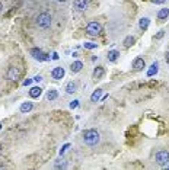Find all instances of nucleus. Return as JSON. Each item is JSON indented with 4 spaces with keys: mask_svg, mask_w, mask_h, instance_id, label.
Instances as JSON below:
<instances>
[{
    "mask_svg": "<svg viewBox=\"0 0 169 170\" xmlns=\"http://www.w3.org/2000/svg\"><path fill=\"white\" fill-rule=\"evenodd\" d=\"M83 141L88 146H96L99 143V132L96 130H86L83 132Z\"/></svg>",
    "mask_w": 169,
    "mask_h": 170,
    "instance_id": "obj_1",
    "label": "nucleus"
},
{
    "mask_svg": "<svg viewBox=\"0 0 169 170\" xmlns=\"http://www.w3.org/2000/svg\"><path fill=\"white\" fill-rule=\"evenodd\" d=\"M101 32H102V25L99 22H96V20L89 22L88 26H86V33L89 36H96V35H99Z\"/></svg>",
    "mask_w": 169,
    "mask_h": 170,
    "instance_id": "obj_2",
    "label": "nucleus"
},
{
    "mask_svg": "<svg viewBox=\"0 0 169 170\" xmlns=\"http://www.w3.org/2000/svg\"><path fill=\"white\" fill-rule=\"evenodd\" d=\"M51 20H53V19H51V15L42 12V13H40L38 17H37V25H38L40 28H42V29H47V28L51 26Z\"/></svg>",
    "mask_w": 169,
    "mask_h": 170,
    "instance_id": "obj_3",
    "label": "nucleus"
},
{
    "mask_svg": "<svg viewBox=\"0 0 169 170\" xmlns=\"http://www.w3.org/2000/svg\"><path fill=\"white\" fill-rule=\"evenodd\" d=\"M155 160H156V163H158L159 166H168L169 164V151H166V150L158 151L156 156H155Z\"/></svg>",
    "mask_w": 169,
    "mask_h": 170,
    "instance_id": "obj_4",
    "label": "nucleus"
},
{
    "mask_svg": "<svg viewBox=\"0 0 169 170\" xmlns=\"http://www.w3.org/2000/svg\"><path fill=\"white\" fill-rule=\"evenodd\" d=\"M29 54H31L32 58L37 60V61H48V60H50V55H48V54H45L41 48H31Z\"/></svg>",
    "mask_w": 169,
    "mask_h": 170,
    "instance_id": "obj_5",
    "label": "nucleus"
},
{
    "mask_svg": "<svg viewBox=\"0 0 169 170\" xmlns=\"http://www.w3.org/2000/svg\"><path fill=\"white\" fill-rule=\"evenodd\" d=\"M89 2L88 0H73V8L76 9L77 12H84L88 9Z\"/></svg>",
    "mask_w": 169,
    "mask_h": 170,
    "instance_id": "obj_6",
    "label": "nucleus"
},
{
    "mask_svg": "<svg viewBox=\"0 0 169 170\" xmlns=\"http://www.w3.org/2000/svg\"><path fill=\"white\" fill-rule=\"evenodd\" d=\"M64 68L63 67H56V68H53V71H51V77L54 79V80H61L63 77H64Z\"/></svg>",
    "mask_w": 169,
    "mask_h": 170,
    "instance_id": "obj_7",
    "label": "nucleus"
},
{
    "mask_svg": "<svg viewBox=\"0 0 169 170\" xmlns=\"http://www.w3.org/2000/svg\"><path fill=\"white\" fill-rule=\"evenodd\" d=\"M8 79L9 80H15V81L19 79V70H18V67H9Z\"/></svg>",
    "mask_w": 169,
    "mask_h": 170,
    "instance_id": "obj_8",
    "label": "nucleus"
},
{
    "mask_svg": "<svg viewBox=\"0 0 169 170\" xmlns=\"http://www.w3.org/2000/svg\"><path fill=\"white\" fill-rule=\"evenodd\" d=\"M144 67H146V63H144L143 58H140V57L134 58V61H133V68L134 70H143Z\"/></svg>",
    "mask_w": 169,
    "mask_h": 170,
    "instance_id": "obj_9",
    "label": "nucleus"
},
{
    "mask_svg": "<svg viewBox=\"0 0 169 170\" xmlns=\"http://www.w3.org/2000/svg\"><path fill=\"white\" fill-rule=\"evenodd\" d=\"M41 93H42V89L40 86H34V87L29 89V96L32 97V99H38V97L41 96Z\"/></svg>",
    "mask_w": 169,
    "mask_h": 170,
    "instance_id": "obj_10",
    "label": "nucleus"
},
{
    "mask_svg": "<svg viewBox=\"0 0 169 170\" xmlns=\"http://www.w3.org/2000/svg\"><path fill=\"white\" fill-rule=\"evenodd\" d=\"M104 67H95V70H93V74H92V77H93V80L96 81V80H101L102 79V76H104Z\"/></svg>",
    "mask_w": 169,
    "mask_h": 170,
    "instance_id": "obj_11",
    "label": "nucleus"
},
{
    "mask_svg": "<svg viewBox=\"0 0 169 170\" xmlns=\"http://www.w3.org/2000/svg\"><path fill=\"white\" fill-rule=\"evenodd\" d=\"M32 108H34V103H32V102H24V103L21 105V108H19V111L22 113H28L32 111Z\"/></svg>",
    "mask_w": 169,
    "mask_h": 170,
    "instance_id": "obj_12",
    "label": "nucleus"
},
{
    "mask_svg": "<svg viewBox=\"0 0 169 170\" xmlns=\"http://www.w3.org/2000/svg\"><path fill=\"white\" fill-rule=\"evenodd\" d=\"M82 68H83V63H82V61H73V63H72V65H70V70H72V73H79Z\"/></svg>",
    "mask_w": 169,
    "mask_h": 170,
    "instance_id": "obj_13",
    "label": "nucleus"
},
{
    "mask_svg": "<svg viewBox=\"0 0 169 170\" xmlns=\"http://www.w3.org/2000/svg\"><path fill=\"white\" fill-rule=\"evenodd\" d=\"M102 92H104L102 89H96V90H95L92 95H91V102H93V103L99 102V100H101V96H102Z\"/></svg>",
    "mask_w": 169,
    "mask_h": 170,
    "instance_id": "obj_14",
    "label": "nucleus"
},
{
    "mask_svg": "<svg viewBox=\"0 0 169 170\" xmlns=\"http://www.w3.org/2000/svg\"><path fill=\"white\" fill-rule=\"evenodd\" d=\"M169 17V9L168 8H163L158 12V19L159 20H166Z\"/></svg>",
    "mask_w": 169,
    "mask_h": 170,
    "instance_id": "obj_15",
    "label": "nucleus"
},
{
    "mask_svg": "<svg viewBox=\"0 0 169 170\" xmlns=\"http://www.w3.org/2000/svg\"><path fill=\"white\" fill-rule=\"evenodd\" d=\"M158 70H159V63L158 61H155L152 65H150V68L147 70V77H152L155 74L158 73Z\"/></svg>",
    "mask_w": 169,
    "mask_h": 170,
    "instance_id": "obj_16",
    "label": "nucleus"
},
{
    "mask_svg": "<svg viewBox=\"0 0 169 170\" xmlns=\"http://www.w3.org/2000/svg\"><path fill=\"white\" fill-rule=\"evenodd\" d=\"M120 57V51H115V49H111V51H108V61H111V63H114V61H117Z\"/></svg>",
    "mask_w": 169,
    "mask_h": 170,
    "instance_id": "obj_17",
    "label": "nucleus"
},
{
    "mask_svg": "<svg viewBox=\"0 0 169 170\" xmlns=\"http://www.w3.org/2000/svg\"><path fill=\"white\" fill-rule=\"evenodd\" d=\"M149 25H150V19H149V17H142V19L139 20V26H140V29H143V31H146V29L149 28Z\"/></svg>",
    "mask_w": 169,
    "mask_h": 170,
    "instance_id": "obj_18",
    "label": "nucleus"
},
{
    "mask_svg": "<svg viewBox=\"0 0 169 170\" xmlns=\"http://www.w3.org/2000/svg\"><path fill=\"white\" fill-rule=\"evenodd\" d=\"M57 96H59V92L56 89H50L48 92H47V100H56L57 99Z\"/></svg>",
    "mask_w": 169,
    "mask_h": 170,
    "instance_id": "obj_19",
    "label": "nucleus"
},
{
    "mask_svg": "<svg viewBox=\"0 0 169 170\" xmlns=\"http://www.w3.org/2000/svg\"><path fill=\"white\" fill-rule=\"evenodd\" d=\"M134 42H136V38H134V36L128 35L126 39H124V42H123V44H124V47H126V48H130V47H133V45H134Z\"/></svg>",
    "mask_w": 169,
    "mask_h": 170,
    "instance_id": "obj_20",
    "label": "nucleus"
},
{
    "mask_svg": "<svg viewBox=\"0 0 169 170\" xmlns=\"http://www.w3.org/2000/svg\"><path fill=\"white\" fill-rule=\"evenodd\" d=\"M66 92H67L69 95L75 93V92H76V83H75V81H69L67 84H66Z\"/></svg>",
    "mask_w": 169,
    "mask_h": 170,
    "instance_id": "obj_21",
    "label": "nucleus"
},
{
    "mask_svg": "<svg viewBox=\"0 0 169 170\" xmlns=\"http://www.w3.org/2000/svg\"><path fill=\"white\" fill-rule=\"evenodd\" d=\"M83 45H84V48H88V49H95L98 47V44H93V42H84Z\"/></svg>",
    "mask_w": 169,
    "mask_h": 170,
    "instance_id": "obj_22",
    "label": "nucleus"
},
{
    "mask_svg": "<svg viewBox=\"0 0 169 170\" xmlns=\"http://www.w3.org/2000/svg\"><path fill=\"white\" fill-rule=\"evenodd\" d=\"M60 167H61V169H66V167H67V164L63 162V160H59V162L56 163V169H60Z\"/></svg>",
    "mask_w": 169,
    "mask_h": 170,
    "instance_id": "obj_23",
    "label": "nucleus"
},
{
    "mask_svg": "<svg viewBox=\"0 0 169 170\" xmlns=\"http://www.w3.org/2000/svg\"><path fill=\"white\" fill-rule=\"evenodd\" d=\"M163 35H165V31H159V32L155 35V39L158 41V39H162L163 38Z\"/></svg>",
    "mask_w": 169,
    "mask_h": 170,
    "instance_id": "obj_24",
    "label": "nucleus"
},
{
    "mask_svg": "<svg viewBox=\"0 0 169 170\" xmlns=\"http://www.w3.org/2000/svg\"><path fill=\"white\" fill-rule=\"evenodd\" d=\"M69 147H70V144H69V143H67V144H64V146L61 147V150H60V156H63V154L66 153V150H67Z\"/></svg>",
    "mask_w": 169,
    "mask_h": 170,
    "instance_id": "obj_25",
    "label": "nucleus"
},
{
    "mask_svg": "<svg viewBox=\"0 0 169 170\" xmlns=\"http://www.w3.org/2000/svg\"><path fill=\"white\" fill-rule=\"evenodd\" d=\"M77 106H79V100H73V102L70 103V109H76Z\"/></svg>",
    "mask_w": 169,
    "mask_h": 170,
    "instance_id": "obj_26",
    "label": "nucleus"
},
{
    "mask_svg": "<svg viewBox=\"0 0 169 170\" xmlns=\"http://www.w3.org/2000/svg\"><path fill=\"white\" fill-rule=\"evenodd\" d=\"M32 80H34V79H26V80L24 81V86H29V84L32 83Z\"/></svg>",
    "mask_w": 169,
    "mask_h": 170,
    "instance_id": "obj_27",
    "label": "nucleus"
},
{
    "mask_svg": "<svg viewBox=\"0 0 169 170\" xmlns=\"http://www.w3.org/2000/svg\"><path fill=\"white\" fill-rule=\"evenodd\" d=\"M152 3H155V5H162V3H165V0H150Z\"/></svg>",
    "mask_w": 169,
    "mask_h": 170,
    "instance_id": "obj_28",
    "label": "nucleus"
},
{
    "mask_svg": "<svg viewBox=\"0 0 169 170\" xmlns=\"http://www.w3.org/2000/svg\"><path fill=\"white\" fill-rule=\"evenodd\" d=\"M41 80H42V77L40 76V74H38V76H35V77H34V81H41Z\"/></svg>",
    "mask_w": 169,
    "mask_h": 170,
    "instance_id": "obj_29",
    "label": "nucleus"
},
{
    "mask_svg": "<svg viewBox=\"0 0 169 170\" xmlns=\"http://www.w3.org/2000/svg\"><path fill=\"white\" fill-rule=\"evenodd\" d=\"M53 60H59V54L57 52H53Z\"/></svg>",
    "mask_w": 169,
    "mask_h": 170,
    "instance_id": "obj_30",
    "label": "nucleus"
},
{
    "mask_svg": "<svg viewBox=\"0 0 169 170\" xmlns=\"http://www.w3.org/2000/svg\"><path fill=\"white\" fill-rule=\"evenodd\" d=\"M165 60H166V63H169V51L165 54Z\"/></svg>",
    "mask_w": 169,
    "mask_h": 170,
    "instance_id": "obj_31",
    "label": "nucleus"
},
{
    "mask_svg": "<svg viewBox=\"0 0 169 170\" xmlns=\"http://www.w3.org/2000/svg\"><path fill=\"white\" fill-rule=\"evenodd\" d=\"M2 10H3V5L0 3V13H2Z\"/></svg>",
    "mask_w": 169,
    "mask_h": 170,
    "instance_id": "obj_32",
    "label": "nucleus"
},
{
    "mask_svg": "<svg viewBox=\"0 0 169 170\" xmlns=\"http://www.w3.org/2000/svg\"><path fill=\"white\" fill-rule=\"evenodd\" d=\"M57 2H66V0H57Z\"/></svg>",
    "mask_w": 169,
    "mask_h": 170,
    "instance_id": "obj_33",
    "label": "nucleus"
},
{
    "mask_svg": "<svg viewBox=\"0 0 169 170\" xmlns=\"http://www.w3.org/2000/svg\"><path fill=\"white\" fill-rule=\"evenodd\" d=\"M0 130H2V124H0Z\"/></svg>",
    "mask_w": 169,
    "mask_h": 170,
    "instance_id": "obj_34",
    "label": "nucleus"
}]
</instances>
